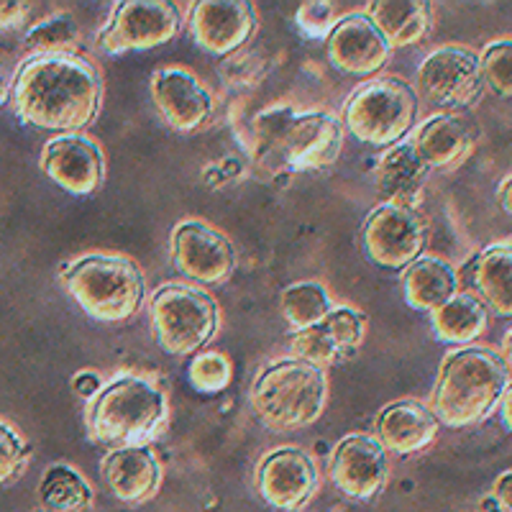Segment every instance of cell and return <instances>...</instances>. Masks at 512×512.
Wrapping results in <instances>:
<instances>
[{"label": "cell", "mask_w": 512, "mask_h": 512, "mask_svg": "<svg viewBox=\"0 0 512 512\" xmlns=\"http://www.w3.org/2000/svg\"><path fill=\"white\" fill-rule=\"evenodd\" d=\"M469 282L479 292V300L502 318L512 313V249L510 241L484 249L469 269Z\"/></svg>", "instance_id": "obj_25"}, {"label": "cell", "mask_w": 512, "mask_h": 512, "mask_svg": "<svg viewBox=\"0 0 512 512\" xmlns=\"http://www.w3.org/2000/svg\"><path fill=\"white\" fill-rule=\"evenodd\" d=\"M326 372L303 359L269 364L251 384V408L272 431L308 428L326 408Z\"/></svg>", "instance_id": "obj_4"}, {"label": "cell", "mask_w": 512, "mask_h": 512, "mask_svg": "<svg viewBox=\"0 0 512 512\" xmlns=\"http://www.w3.org/2000/svg\"><path fill=\"white\" fill-rule=\"evenodd\" d=\"M510 185H512V180H510V177H505V180L500 182V187H497V203H500V208L505 210L507 216H510V213H512V205H510Z\"/></svg>", "instance_id": "obj_38"}, {"label": "cell", "mask_w": 512, "mask_h": 512, "mask_svg": "<svg viewBox=\"0 0 512 512\" xmlns=\"http://www.w3.org/2000/svg\"><path fill=\"white\" fill-rule=\"evenodd\" d=\"M80 47V29L75 18L59 16L44 18L31 26L24 36V49L31 57H52V54H77Z\"/></svg>", "instance_id": "obj_30"}, {"label": "cell", "mask_w": 512, "mask_h": 512, "mask_svg": "<svg viewBox=\"0 0 512 512\" xmlns=\"http://www.w3.org/2000/svg\"><path fill=\"white\" fill-rule=\"evenodd\" d=\"M180 8L167 0H123L100 31L98 49L105 54L146 52L180 34Z\"/></svg>", "instance_id": "obj_8"}, {"label": "cell", "mask_w": 512, "mask_h": 512, "mask_svg": "<svg viewBox=\"0 0 512 512\" xmlns=\"http://www.w3.org/2000/svg\"><path fill=\"white\" fill-rule=\"evenodd\" d=\"M297 26L308 36H328L333 29V6L331 3H305L297 11Z\"/></svg>", "instance_id": "obj_34"}, {"label": "cell", "mask_w": 512, "mask_h": 512, "mask_svg": "<svg viewBox=\"0 0 512 512\" xmlns=\"http://www.w3.org/2000/svg\"><path fill=\"white\" fill-rule=\"evenodd\" d=\"M331 479L349 500H374L387 484V451L369 436H346L333 448Z\"/></svg>", "instance_id": "obj_14"}, {"label": "cell", "mask_w": 512, "mask_h": 512, "mask_svg": "<svg viewBox=\"0 0 512 512\" xmlns=\"http://www.w3.org/2000/svg\"><path fill=\"white\" fill-rule=\"evenodd\" d=\"M326 54L336 70L354 77H369L382 70L392 52L367 13H351L328 31Z\"/></svg>", "instance_id": "obj_17"}, {"label": "cell", "mask_w": 512, "mask_h": 512, "mask_svg": "<svg viewBox=\"0 0 512 512\" xmlns=\"http://www.w3.org/2000/svg\"><path fill=\"white\" fill-rule=\"evenodd\" d=\"M256 11L246 0H203L190 13L192 41L213 57H226L249 41Z\"/></svg>", "instance_id": "obj_15"}, {"label": "cell", "mask_w": 512, "mask_h": 512, "mask_svg": "<svg viewBox=\"0 0 512 512\" xmlns=\"http://www.w3.org/2000/svg\"><path fill=\"white\" fill-rule=\"evenodd\" d=\"M459 290V274L441 256H420L402 274V292L413 310L433 313Z\"/></svg>", "instance_id": "obj_23"}, {"label": "cell", "mask_w": 512, "mask_h": 512, "mask_svg": "<svg viewBox=\"0 0 512 512\" xmlns=\"http://www.w3.org/2000/svg\"><path fill=\"white\" fill-rule=\"evenodd\" d=\"M41 502L54 512H80L93 502V489L88 479L72 466L57 464L47 469L39 487Z\"/></svg>", "instance_id": "obj_28"}, {"label": "cell", "mask_w": 512, "mask_h": 512, "mask_svg": "<svg viewBox=\"0 0 512 512\" xmlns=\"http://www.w3.org/2000/svg\"><path fill=\"white\" fill-rule=\"evenodd\" d=\"M331 310V295L318 282H297L282 292V315L295 331L318 326Z\"/></svg>", "instance_id": "obj_29"}, {"label": "cell", "mask_w": 512, "mask_h": 512, "mask_svg": "<svg viewBox=\"0 0 512 512\" xmlns=\"http://www.w3.org/2000/svg\"><path fill=\"white\" fill-rule=\"evenodd\" d=\"M167 423V397L157 384L121 377L90 400L88 428L108 448L146 446Z\"/></svg>", "instance_id": "obj_3"}, {"label": "cell", "mask_w": 512, "mask_h": 512, "mask_svg": "<svg viewBox=\"0 0 512 512\" xmlns=\"http://www.w3.org/2000/svg\"><path fill=\"white\" fill-rule=\"evenodd\" d=\"M154 338L167 354L190 356L208 344L218 328V305L205 290L164 285L149 305Z\"/></svg>", "instance_id": "obj_7"}, {"label": "cell", "mask_w": 512, "mask_h": 512, "mask_svg": "<svg viewBox=\"0 0 512 512\" xmlns=\"http://www.w3.org/2000/svg\"><path fill=\"white\" fill-rule=\"evenodd\" d=\"M502 423H505V431H510L512 425V418H510V390H505V395H502Z\"/></svg>", "instance_id": "obj_39"}, {"label": "cell", "mask_w": 512, "mask_h": 512, "mask_svg": "<svg viewBox=\"0 0 512 512\" xmlns=\"http://www.w3.org/2000/svg\"><path fill=\"white\" fill-rule=\"evenodd\" d=\"M72 387H75L77 395L95 397L100 392V377L93 372H82V374H77L75 382H72Z\"/></svg>", "instance_id": "obj_36"}, {"label": "cell", "mask_w": 512, "mask_h": 512, "mask_svg": "<svg viewBox=\"0 0 512 512\" xmlns=\"http://www.w3.org/2000/svg\"><path fill=\"white\" fill-rule=\"evenodd\" d=\"M344 149V126L333 113L310 111L287 121L280 152L292 169L328 167Z\"/></svg>", "instance_id": "obj_16"}, {"label": "cell", "mask_w": 512, "mask_h": 512, "mask_svg": "<svg viewBox=\"0 0 512 512\" xmlns=\"http://www.w3.org/2000/svg\"><path fill=\"white\" fill-rule=\"evenodd\" d=\"M361 338H364V318L351 308H333L318 326L292 333L290 349L297 359L323 369L349 359L359 349Z\"/></svg>", "instance_id": "obj_19"}, {"label": "cell", "mask_w": 512, "mask_h": 512, "mask_svg": "<svg viewBox=\"0 0 512 512\" xmlns=\"http://www.w3.org/2000/svg\"><path fill=\"white\" fill-rule=\"evenodd\" d=\"M431 169L415 154L410 141L390 146L377 164V190L384 203L415 210L423 200V187Z\"/></svg>", "instance_id": "obj_22"}, {"label": "cell", "mask_w": 512, "mask_h": 512, "mask_svg": "<svg viewBox=\"0 0 512 512\" xmlns=\"http://www.w3.org/2000/svg\"><path fill=\"white\" fill-rule=\"evenodd\" d=\"M410 144H413L415 154L423 159L425 167L433 169L451 167L459 159H464L472 141H469V131L461 123V118L441 113V116H433L431 121H425Z\"/></svg>", "instance_id": "obj_26"}, {"label": "cell", "mask_w": 512, "mask_h": 512, "mask_svg": "<svg viewBox=\"0 0 512 512\" xmlns=\"http://www.w3.org/2000/svg\"><path fill=\"white\" fill-rule=\"evenodd\" d=\"M103 479L113 497L128 505H141L159 489L162 466L152 448H116L105 456Z\"/></svg>", "instance_id": "obj_20"}, {"label": "cell", "mask_w": 512, "mask_h": 512, "mask_svg": "<svg viewBox=\"0 0 512 512\" xmlns=\"http://www.w3.org/2000/svg\"><path fill=\"white\" fill-rule=\"evenodd\" d=\"M438 425L441 423L431 413V408H425L420 402H392L377 418L379 446L397 456L418 454L436 441Z\"/></svg>", "instance_id": "obj_21"}, {"label": "cell", "mask_w": 512, "mask_h": 512, "mask_svg": "<svg viewBox=\"0 0 512 512\" xmlns=\"http://www.w3.org/2000/svg\"><path fill=\"white\" fill-rule=\"evenodd\" d=\"M482 67V82L492 88V93L500 98H510L512 93V44L510 39L495 41L484 49L479 57Z\"/></svg>", "instance_id": "obj_32"}, {"label": "cell", "mask_w": 512, "mask_h": 512, "mask_svg": "<svg viewBox=\"0 0 512 512\" xmlns=\"http://www.w3.org/2000/svg\"><path fill=\"white\" fill-rule=\"evenodd\" d=\"M367 16L384 36L387 47H413L431 31V3L418 0H372Z\"/></svg>", "instance_id": "obj_24"}, {"label": "cell", "mask_w": 512, "mask_h": 512, "mask_svg": "<svg viewBox=\"0 0 512 512\" xmlns=\"http://www.w3.org/2000/svg\"><path fill=\"white\" fill-rule=\"evenodd\" d=\"M172 262L190 280L223 285L236 269V249L208 223L185 221L172 231Z\"/></svg>", "instance_id": "obj_11"}, {"label": "cell", "mask_w": 512, "mask_h": 512, "mask_svg": "<svg viewBox=\"0 0 512 512\" xmlns=\"http://www.w3.org/2000/svg\"><path fill=\"white\" fill-rule=\"evenodd\" d=\"M41 169L64 192L88 198L103 185L105 159L100 146L88 136L62 134L44 144Z\"/></svg>", "instance_id": "obj_13"}, {"label": "cell", "mask_w": 512, "mask_h": 512, "mask_svg": "<svg viewBox=\"0 0 512 512\" xmlns=\"http://www.w3.org/2000/svg\"><path fill=\"white\" fill-rule=\"evenodd\" d=\"M3 98H6V93H3V88H0V103H3Z\"/></svg>", "instance_id": "obj_40"}, {"label": "cell", "mask_w": 512, "mask_h": 512, "mask_svg": "<svg viewBox=\"0 0 512 512\" xmlns=\"http://www.w3.org/2000/svg\"><path fill=\"white\" fill-rule=\"evenodd\" d=\"M510 479L512 474L505 472L500 479H497V487H495V497L500 500V507H505V512H510Z\"/></svg>", "instance_id": "obj_37"}, {"label": "cell", "mask_w": 512, "mask_h": 512, "mask_svg": "<svg viewBox=\"0 0 512 512\" xmlns=\"http://www.w3.org/2000/svg\"><path fill=\"white\" fill-rule=\"evenodd\" d=\"M418 118V93L400 77L369 80L351 93L344 105V121L354 139L369 146H395Z\"/></svg>", "instance_id": "obj_6"}, {"label": "cell", "mask_w": 512, "mask_h": 512, "mask_svg": "<svg viewBox=\"0 0 512 512\" xmlns=\"http://www.w3.org/2000/svg\"><path fill=\"white\" fill-rule=\"evenodd\" d=\"M482 88L479 52L472 47H438L418 67V93L433 108H466Z\"/></svg>", "instance_id": "obj_10"}, {"label": "cell", "mask_w": 512, "mask_h": 512, "mask_svg": "<svg viewBox=\"0 0 512 512\" xmlns=\"http://www.w3.org/2000/svg\"><path fill=\"white\" fill-rule=\"evenodd\" d=\"M26 454H29V448L18 438V433L0 423V487L18 477Z\"/></svg>", "instance_id": "obj_33"}, {"label": "cell", "mask_w": 512, "mask_h": 512, "mask_svg": "<svg viewBox=\"0 0 512 512\" xmlns=\"http://www.w3.org/2000/svg\"><path fill=\"white\" fill-rule=\"evenodd\" d=\"M100 100L103 82L98 70L80 54L29 57L11 85L18 121L41 131L77 134L95 121Z\"/></svg>", "instance_id": "obj_1"}, {"label": "cell", "mask_w": 512, "mask_h": 512, "mask_svg": "<svg viewBox=\"0 0 512 512\" xmlns=\"http://www.w3.org/2000/svg\"><path fill=\"white\" fill-rule=\"evenodd\" d=\"M510 390V369L497 351L464 346L441 361L431 413L448 428L482 423Z\"/></svg>", "instance_id": "obj_2"}, {"label": "cell", "mask_w": 512, "mask_h": 512, "mask_svg": "<svg viewBox=\"0 0 512 512\" xmlns=\"http://www.w3.org/2000/svg\"><path fill=\"white\" fill-rule=\"evenodd\" d=\"M29 3H18V0H0V31L18 29L29 16Z\"/></svg>", "instance_id": "obj_35"}, {"label": "cell", "mask_w": 512, "mask_h": 512, "mask_svg": "<svg viewBox=\"0 0 512 512\" xmlns=\"http://www.w3.org/2000/svg\"><path fill=\"white\" fill-rule=\"evenodd\" d=\"M62 282L77 305L100 323L128 320L144 303V274L121 254H88L64 269Z\"/></svg>", "instance_id": "obj_5"}, {"label": "cell", "mask_w": 512, "mask_h": 512, "mask_svg": "<svg viewBox=\"0 0 512 512\" xmlns=\"http://www.w3.org/2000/svg\"><path fill=\"white\" fill-rule=\"evenodd\" d=\"M256 492L280 512L303 510L318 489V469L300 448H277L256 466Z\"/></svg>", "instance_id": "obj_12"}, {"label": "cell", "mask_w": 512, "mask_h": 512, "mask_svg": "<svg viewBox=\"0 0 512 512\" xmlns=\"http://www.w3.org/2000/svg\"><path fill=\"white\" fill-rule=\"evenodd\" d=\"M231 377V361H228L226 354H218V351L195 356L190 361V367H187V379L203 395H216V392L226 390L228 384H231Z\"/></svg>", "instance_id": "obj_31"}, {"label": "cell", "mask_w": 512, "mask_h": 512, "mask_svg": "<svg viewBox=\"0 0 512 512\" xmlns=\"http://www.w3.org/2000/svg\"><path fill=\"white\" fill-rule=\"evenodd\" d=\"M489 323L487 305L472 292H456L448 303L431 313V326L443 344H472L484 336Z\"/></svg>", "instance_id": "obj_27"}, {"label": "cell", "mask_w": 512, "mask_h": 512, "mask_svg": "<svg viewBox=\"0 0 512 512\" xmlns=\"http://www.w3.org/2000/svg\"><path fill=\"white\" fill-rule=\"evenodd\" d=\"M428 241L418 210L382 203L372 210L361 228V249L379 269L400 272L420 259Z\"/></svg>", "instance_id": "obj_9"}, {"label": "cell", "mask_w": 512, "mask_h": 512, "mask_svg": "<svg viewBox=\"0 0 512 512\" xmlns=\"http://www.w3.org/2000/svg\"><path fill=\"white\" fill-rule=\"evenodd\" d=\"M152 100L159 116L180 134L198 131L213 111L208 88L182 67H162L152 75Z\"/></svg>", "instance_id": "obj_18"}]
</instances>
